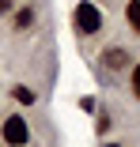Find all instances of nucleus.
Returning a JSON list of instances; mask_svg holds the SVG:
<instances>
[{
    "instance_id": "1",
    "label": "nucleus",
    "mask_w": 140,
    "mask_h": 147,
    "mask_svg": "<svg viewBox=\"0 0 140 147\" xmlns=\"http://www.w3.org/2000/svg\"><path fill=\"white\" fill-rule=\"evenodd\" d=\"M72 26H76V34H80V38H87V34L95 38V34H102V26H106L102 8L91 4V0H80L76 11H72Z\"/></svg>"
},
{
    "instance_id": "2",
    "label": "nucleus",
    "mask_w": 140,
    "mask_h": 147,
    "mask_svg": "<svg viewBox=\"0 0 140 147\" xmlns=\"http://www.w3.org/2000/svg\"><path fill=\"white\" fill-rule=\"evenodd\" d=\"M0 140L8 147H27L31 143V121H27L19 109H12L4 121H0Z\"/></svg>"
},
{
    "instance_id": "3",
    "label": "nucleus",
    "mask_w": 140,
    "mask_h": 147,
    "mask_svg": "<svg viewBox=\"0 0 140 147\" xmlns=\"http://www.w3.org/2000/svg\"><path fill=\"white\" fill-rule=\"evenodd\" d=\"M125 68H133V53L125 45H106L99 57V72L102 76H121Z\"/></svg>"
},
{
    "instance_id": "4",
    "label": "nucleus",
    "mask_w": 140,
    "mask_h": 147,
    "mask_svg": "<svg viewBox=\"0 0 140 147\" xmlns=\"http://www.w3.org/2000/svg\"><path fill=\"white\" fill-rule=\"evenodd\" d=\"M125 23H129L133 34H140V0H129L125 4Z\"/></svg>"
},
{
    "instance_id": "5",
    "label": "nucleus",
    "mask_w": 140,
    "mask_h": 147,
    "mask_svg": "<svg viewBox=\"0 0 140 147\" xmlns=\"http://www.w3.org/2000/svg\"><path fill=\"white\" fill-rule=\"evenodd\" d=\"M34 19H38V11H34V8H19V11H15V30H31Z\"/></svg>"
},
{
    "instance_id": "6",
    "label": "nucleus",
    "mask_w": 140,
    "mask_h": 147,
    "mask_svg": "<svg viewBox=\"0 0 140 147\" xmlns=\"http://www.w3.org/2000/svg\"><path fill=\"white\" fill-rule=\"evenodd\" d=\"M12 94H15V102H23V106H34V102H38V94L31 91V87H23V83L15 87V91H12Z\"/></svg>"
},
{
    "instance_id": "7",
    "label": "nucleus",
    "mask_w": 140,
    "mask_h": 147,
    "mask_svg": "<svg viewBox=\"0 0 140 147\" xmlns=\"http://www.w3.org/2000/svg\"><path fill=\"white\" fill-rule=\"evenodd\" d=\"M133 98H140V64H133Z\"/></svg>"
},
{
    "instance_id": "8",
    "label": "nucleus",
    "mask_w": 140,
    "mask_h": 147,
    "mask_svg": "<svg viewBox=\"0 0 140 147\" xmlns=\"http://www.w3.org/2000/svg\"><path fill=\"white\" fill-rule=\"evenodd\" d=\"M80 109L83 113H95V98H80Z\"/></svg>"
},
{
    "instance_id": "9",
    "label": "nucleus",
    "mask_w": 140,
    "mask_h": 147,
    "mask_svg": "<svg viewBox=\"0 0 140 147\" xmlns=\"http://www.w3.org/2000/svg\"><path fill=\"white\" fill-rule=\"evenodd\" d=\"M8 8H12V0H0V11H8Z\"/></svg>"
},
{
    "instance_id": "10",
    "label": "nucleus",
    "mask_w": 140,
    "mask_h": 147,
    "mask_svg": "<svg viewBox=\"0 0 140 147\" xmlns=\"http://www.w3.org/2000/svg\"><path fill=\"white\" fill-rule=\"evenodd\" d=\"M102 147H125V143H102Z\"/></svg>"
}]
</instances>
